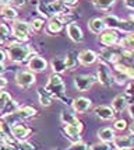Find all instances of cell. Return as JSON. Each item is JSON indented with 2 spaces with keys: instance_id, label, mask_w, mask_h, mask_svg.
Here are the masks:
<instances>
[{
  "instance_id": "obj_2",
  "label": "cell",
  "mask_w": 134,
  "mask_h": 150,
  "mask_svg": "<svg viewBox=\"0 0 134 150\" xmlns=\"http://www.w3.org/2000/svg\"><path fill=\"white\" fill-rule=\"evenodd\" d=\"M6 53H7V59H10L14 63H24L28 62L29 59L35 55L32 48L29 45H27L24 42H10L6 46Z\"/></svg>"
},
{
  "instance_id": "obj_12",
  "label": "cell",
  "mask_w": 134,
  "mask_h": 150,
  "mask_svg": "<svg viewBox=\"0 0 134 150\" xmlns=\"http://www.w3.org/2000/svg\"><path fill=\"white\" fill-rule=\"evenodd\" d=\"M94 115L101 121H113L116 112L109 105H98L94 108Z\"/></svg>"
},
{
  "instance_id": "obj_53",
  "label": "cell",
  "mask_w": 134,
  "mask_h": 150,
  "mask_svg": "<svg viewBox=\"0 0 134 150\" xmlns=\"http://www.w3.org/2000/svg\"><path fill=\"white\" fill-rule=\"evenodd\" d=\"M131 59L134 60V51H133V53H131Z\"/></svg>"
},
{
  "instance_id": "obj_20",
  "label": "cell",
  "mask_w": 134,
  "mask_h": 150,
  "mask_svg": "<svg viewBox=\"0 0 134 150\" xmlns=\"http://www.w3.org/2000/svg\"><path fill=\"white\" fill-rule=\"evenodd\" d=\"M88 30L91 31L92 34H95V35H101V34L106 30V25H105V23H103L102 18H99V17H96V18H92L89 20L88 23Z\"/></svg>"
},
{
  "instance_id": "obj_25",
  "label": "cell",
  "mask_w": 134,
  "mask_h": 150,
  "mask_svg": "<svg viewBox=\"0 0 134 150\" xmlns=\"http://www.w3.org/2000/svg\"><path fill=\"white\" fill-rule=\"evenodd\" d=\"M11 28L4 24V23H0V45L7 46L10 44V39H11Z\"/></svg>"
},
{
  "instance_id": "obj_11",
  "label": "cell",
  "mask_w": 134,
  "mask_h": 150,
  "mask_svg": "<svg viewBox=\"0 0 134 150\" xmlns=\"http://www.w3.org/2000/svg\"><path fill=\"white\" fill-rule=\"evenodd\" d=\"M92 107V101L87 97H77L71 101V108L74 112H78V114H85L87 111L91 110Z\"/></svg>"
},
{
  "instance_id": "obj_35",
  "label": "cell",
  "mask_w": 134,
  "mask_h": 150,
  "mask_svg": "<svg viewBox=\"0 0 134 150\" xmlns=\"http://www.w3.org/2000/svg\"><path fill=\"white\" fill-rule=\"evenodd\" d=\"M29 28L32 33H41L45 28V20L43 18H35L29 23Z\"/></svg>"
},
{
  "instance_id": "obj_17",
  "label": "cell",
  "mask_w": 134,
  "mask_h": 150,
  "mask_svg": "<svg viewBox=\"0 0 134 150\" xmlns=\"http://www.w3.org/2000/svg\"><path fill=\"white\" fill-rule=\"evenodd\" d=\"M99 41L103 46H115L119 41V34L116 30H105L99 35Z\"/></svg>"
},
{
  "instance_id": "obj_42",
  "label": "cell",
  "mask_w": 134,
  "mask_h": 150,
  "mask_svg": "<svg viewBox=\"0 0 134 150\" xmlns=\"http://www.w3.org/2000/svg\"><path fill=\"white\" fill-rule=\"evenodd\" d=\"M60 1L67 7H76L78 4V0H60Z\"/></svg>"
},
{
  "instance_id": "obj_21",
  "label": "cell",
  "mask_w": 134,
  "mask_h": 150,
  "mask_svg": "<svg viewBox=\"0 0 134 150\" xmlns=\"http://www.w3.org/2000/svg\"><path fill=\"white\" fill-rule=\"evenodd\" d=\"M127 107H128V103H127V100H126V97H124V94L116 96L113 98V101H112V108H113V111L116 114H120L124 110H127Z\"/></svg>"
},
{
  "instance_id": "obj_1",
  "label": "cell",
  "mask_w": 134,
  "mask_h": 150,
  "mask_svg": "<svg viewBox=\"0 0 134 150\" xmlns=\"http://www.w3.org/2000/svg\"><path fill=\"white\" fill-rule=\"evenodd\" d=\"M45 91L48 93L52 98H56L58 101L63 103V104H70L71 101L70 98L66 96V84H64L63 79L60 77V74L58 73H52L49 79H48V83L45 84Z\"/></svg>"
},
{
  "instance_id": "obj_7",
  "label": "cell",
  "mask_w": 134,
  "mask_h": 150,
  "mask_svg": "<svg viewBox=\"0 0 134 150\" xmlns=\"http://www.w3.org/2000/svg\"><path fill=\"white\" fill-rule=\"evenodd\" d=\"M35 83H36V76L31 70H18L15 74V84L22 90L32 87Z\"/></svg>"
},
{
  "instance_id": "obj_49",
  "label": "cell",
  "mask_w": 134,
  "mask_h": 150,
  "mask_svg": "<svg viewBox=\"0 0 134 150\" xmlns=\"http://www.w3.org/2000/svg\"><path fill=\"white\" fill-rule=\"evenodd\" d=\"M11 3H13V0H0V4H3V6H8Z\"/></svg>"
},
{
  "instance_id": "obj_55",
  "label": "cell",
  "mask_w": 134,
  "mask_h": 150,
  "mask_svg": "<svg viewBox=\"0 0 134 150\" xmlns=\"http://www.w3.org/2000/svg\"><path fill=\"white\" fill-rule=\"evenodd\" d=\"M0 143H1V135H0Z\"/></svg>"
},
{
  "instance_id": "obj_51",
  "label": "cell",
  "mask_w": 134,
  "mask_h": 150,
  "mask_svg": "<svg viewBox=\"0 0 134 150\" xmlns=\"http://www.w3.org/2000/svg\"><path fill=\"white\" fill-rule=\"evenodd\" d=\"M128 131H130V133H131V135H134V121H133V124H130V126H128Z\"/></svg>"
},
{
  "instance_id": "obj_52",
  "label": "cell",
  "mask_w": 134,
  "mask_h": 150,
  "mask_svg": "<svg viewBox=\"0 0 134 150\" xmlns=\"http://www.w3.org/2000/svg\"><path fill=\"white\" fill-rule=\"evenodd\" d=\"M1 125H3V121H1V118H0V129H1Z\"/></svg>"
},
{
  "instance_id": "obj_48",
  "label": "cell",
  "mask_w": 134,
  "mask_h": 150,
  "mask_svg": "<svg viewBox=\"0 0 134 150\" xmlns=\"http://www.w3.org/2000/svg\"><path fill=\"white\" fill-rule=\"evenodd\" d=\"M27 1H28V0H13V3H15V4H17V6H25L27 4Z\"/></svg>"
},
{
  "instance_id": "obj_28",
  "label": "cell",
  "mask_w": 134,
  "mask_h": 150,
  "mask_svg": "<svg viewBox=\"0 0 134 150\" xmlns=\"http://www.w3.org/2000/svg\"><path fill=\"white\" fill-rule=\"evenodd\" d=\"M51 67L53 70V73H58V74H62V73H64L67 70L64 58H53L51 60Z\"/></svg>"
},
{
  "instance_id": "obj_37",
  "label": "cell",
  "mask_w": 134,
  "mask_h": 150,
  "mask_svg": "<svg viewBox=\"0 0 134 150\" xmlns=\"http://www.w3.org/2000/svg\"><path fill=\"white\" fill-rule=\"evenodd\" d=\"M66 150H89V146L83 140H77V142H71V144Z\"/></svg>"
},
{
  "instance_id": "obj_45",
  "label": "cell",
  "mask_w": 134,
  "mask_h": 150,
  "mask_svg": "<svg viewBox=\"0 0 134 150\" xmlns=\"http://www.w3.org/2000/svg\"><path fill=\"white\" fill-rule=\"evenodd\" d=\"M127 112H128V115H130V118L134 121V104H128Z\"/></svg>"
},
{
  "instance_id": "obj_32",
  "label": "cell",
  "mask_w": 134,
  "mask_h": 150,
  "mask_svg": "<svg viewBox=\"0 0 134 150\" xmlns=\"http://www.w3.org/2000/svg\"><path fill=\"white\" fill-rule=\"evenodd\" d=\"M124 97L127 100L128 104H134V79L133 80H128L127 86H126V90H124Z\"/></svg>"
},
{
  "instance_id": "obj_34",
  "label": "cell",
  "mask_w": 134,
  "mask_h": 150,
  "mask_svg": "<svg viewBox=\"0 0 134 150\" xmlns=\"http://www.w3.org/2000/svg\"><path fill=\"white\" fill-rule=\"evenodd\" d=\"M14 150H38V146L35 143L28 142V140H20L15 143Z\"/></svg>"
},
{
  "instance_id": "obj_6",
  "label": "cell",
  "mask_w": 134,
  "mask_h": 150,
  "mask_svg": "<svg viewBox=\"0 0 134 150\" xmlns=\"http://www.w3.org/2000/svg\"><path fill=\"white\" fill-rule=\"evenodd\" d=\"M31 33V28H29V23L22 21V20H14L13 24H11V34L13 37L20 42H25Z\"/></svg>"
},
{
  "instance_id": "obj_26",
  "label": "cell",
  "mask_w": 134,
  "mask_h": 150,
  "mask_svg": "<svg viewBox=\"0 0 134 150\" xmlns=\"http://www.w3.org/2000/svg\"><path fill=\"white\" fill-rule=\"evenodd\" d=\"M60 121L62 124L64 125H81L83 122L76 117L74 112H70V111H62L60 114Z\"/></svg>"
},
{
  "instance_id": "obj_47",
  "label": "cell",
  "mask_w": 134,
  "mask_h": 150,
  "mask_svg": "<svg viewBox=\"0 0 134 150\" xmlns=\"http://www.w3.org/2000/svg\"><path fill=\"white\" fill-rule=\"evenodd\" d=\"M0 150H14L13 146H10V144H7V143H0Z\"/></svg>"
},
{
  "instance_id": "obj_4",
  "label": "cell",
  "mask_w": 134,
  "mask_h": 150,
  "mask_svg": "<svg viewBox=\"0 0 134 150\" xmlns=\"http://www.w3.org/2000/svg\"><path fill=\"white\" fill-rule=\"evenodd\" d=\"M95 76H96V81L101 86H103L105 88H110V87L113 86V83H115L113 73L110 70V67H109L106 63H103V62L99 63L98 69H96Z\"/></svg>"
},
{
  "instance_id": "obj_44",
  "label": "cell",
  "mask_w": 134,
  "mask_h": 150,
  "mask_svg": "<svg viewBox=\"0 0 134 150\" xmlns=\"http://www.w3.org/2000/svg\"><path fill=\"white\" fill-rule=\"evenodd\" d=\"M124 3V7L128 8V10H134V0H123Z\"/></svg>"
},
{
  "instance_id": "obj_27",
  "label": "cell",
  "mask_w": 134,
  "mask_h": 150,
  "mask_svg": "<svg viewBox=\"0 0 134 150\" xmlns=\"http://www.w3.org/2000/svg\"><path fill=\"white\" fill-rule=\"evenodd\" d=\"M113 69H115V72H119L121 74H124L128 80H133L134 79V67H131V66L124 65V63L119 62V63L113 65Z\"/></svg>"
},
{
  "instance_id": "obj_29",
  "label": "cell",
  "mask_w": 134,
  "mask_h": 150,
  "mask_svg": "<svg viewBox=\"0 0 134 150\" xmlns=\"http://www.w3.org/2000/svg\"><path fill=\"white\" fill-rule=\"evenodd\" d=\"M103 23L106 25V30H116L117 31V27H119V23H120V18L115 16V14H106L103 17Z\"/></svg>"
},
{
  "instance_id": "obj_23",
  "label": "cell",
  "mask_w": 134,
  "mask_h": 150,
  "mask_svg": "<svg viewBox=\"0 0 134 150\" xmlns=\"http://www.w3.org/2000/svg\"><path fill=\"white\" fill-rule=\"evenodd\" d=\"M96 135H98V139L101 142H105V143H112L113 139L116 137L115 129H112V128H102V129L98 131Z\"/></svg>"
},
{
  "instance_id": "obj_15",
  "label": "cell",
  "mask_w": 134,
  "mask_h": 150,
  "mask_svg": "<svg viewBox=\"0 0 134 150\" xmlns=\"http://www.w3.org/2000/svg\"><path fill=\"white\" fill-rule=\"evenodd\" d=\"M64 28V23L62 21V18L59 16H53L48 20V24H46V33L49 35H56V34L62 33Z\"/></svg>"
},
{
  "instance_id": "obj_46",
  "label": "cell",
  "mask_w": 134,
  "mask_h": 150,
  "mask_svg": "<svg viewBox=\"0 0 134 150\" xmlns=\"http://www.w3.org/2000/svg\"><path fill=\"white\" fill-rule=\"evenodd\" d=\"M6 60H7V53H6V51L0 49V63H4Z\"/></svg>"
},
{
  "instance_id": "obj_8",
  "label": "cell",
  "mask_w": 134,
  "mask_h": 150,
  "mask_svg": "<svg viewBox=\"0 0 134 150\" xmlns=\"http://www.w3.org/2000/svg\"><path fill=\"white\" fill-rule=\"evenodd\" d=\"M74 87L78 91H89V88L96 83V76L94 74H78L77 77H74Z\"/></svg>"
},
{
  "instance_id": "obj_18",
  "label": "cell",
  "mask_w": 134,
  "mask_h": 150,
  "mask_svg": "<svg viewBox=\"0 0 134 150\" xmlns=\"http://www.w3.org/2000/svg\"><path fill=\"white\" fill-rule=\"evenodd\" d=\"M96 60H98V53L91 49H84L78 52V62L81 66H91L96 63Z\"/></svg>"
},
{
  "instance_id": "obj_10",
  "label": "cell",
  "mask_w": 134,
  "mask_h": 150,
  "mask_svg": "<svg viewBox=\"0 0 134 150\" xmlns=\"http://www.w3.org/2000/svg\"><path fill=\"white\" fill-rule=\"evenodd\" d=\"M48 60L43 59L42 56H38V55H34L29 60H28V70H31L32 73H42L48 69Z\"/></svg>"
},
{
  "instance_id": "obj_41",
  "label": "cell",
  "mask_w": 134,
  "mask_h": 150,
  "mask_svg": "<svg viewBox=\"0 0 134 150\" xmlns=\"http://www.w3.org/2000/svg\"><path fill=\"white\" fill-rule=\"evenodd\" d=\"M112 147H113L112 143H105V142H101V143L92 144V146L89 147V150H113Z\"/></svg>"
},
{
  "instance_id": "obj_56",
  "label": "cell",
  "mask_w": 134,
  "mask_h": 150,
  "mask_svg": "<svg viewBox=\"0 0 134 150\" xmlns=\"http://www.w3.org/2000/svg\"><path fill=\"white\" fill-rule=\"evenodd\" d=\"M32 1H34V0H32Z\"/></svg>"
},
{
  "instance_id": "obj_30",
  "label": "cell",
  "mask_w": 134,
  "mask_h": 150,
  "mask_svg": "<svg viewBox=\"0 0 134 150\" xmlns=\"http://www.w3.org/2000/svg\"><path fill=\"white\" fill-rule=\"evenodd\" d=\"M124 33V34H130L134 33V20L128 18V20H121L119 23V27H117V33Z\"/></svg>"
},
{
  "instance_id": "obj_38",
  "label": "cell",
  "mask_w": 134,
  "mask_h": 150,
  "mask_svg": "<svg viewBox=\"0 0 134 150\" xmlns=\"http://www.w3.org/2000/svg\"><path fill=\"white\" fill-rule=\"evenodd\" d=\"M17 108H18V104L14 101L13 98H11V100H10V101L6 104V107L3 108V111H1V112H3V114H1V117H3V115H6V114H10V112L15 111Z\"/></svg>"
},
{
  "instance_id": "obj_14",
  "label": "cell",
  "mask_w": 134,
  "mask_h": 150,
  "mask_svg": "<svg viewBox=\"0 0 134 150\" xmlns=\"http://www.w3.org/2000/svg\"><path fill=\"white\" fill-rule=\"evenodd\" d=\"M66 33L69 35V38H70L73 42H76V44H80V42L84 41L83 30H81V27L78 25V24H76V23L67 24V27H66Z\"/></svg>"
},
{
  "instance_id": "obj_19",
  "label": "cell",
  "mask_w": 134,
  "mask_h": 150,
  "mask_svg": "<svg viewBox=\"0 0 134 150\" xmlns=\"http://www.w3.org/2000/svg\"><path fill=\"white\" fill-rule=\"evenodd\" d=\"M64 60H66V67L69 72H73L76 70L77 67L80 66V62H78V51L76 49H70L67 55L64 56Z\"/></svg>"
},
{
  "instance_id": "obj_31",
  "label": "cell",
  "mask_w": 134,
  "mask_h": 150,
  "mask_svg": "<svg viewBox=\"0 0 134 150\" xmlns=\"http://www.w3.org/2000/svg\"><path fill=\"white\" fill-rule=\"evenodd\" d=\"M116 3V0H92V4L95 8L98 10H102V11H106L110 7Z\"/></svg>"
},
{
  "instance_id": "obj_43",
  "label": "cell",
  "mask_w": 134,
  "mask_h": 150,
  "mask_svg": "<svg viewBox=\"0 0 134 150\" xmlns=\"http://www.w3.org/2000/svg\"><path fill=\"white\" fill-rule=\"evenodd\" d=\"M7 84H8V81H7V79L3 76V74H0V90H3V88H6Z\"/></svg>"
},
{
  "instance_id": "obj_22",
  "label": "cell",
  "mask_w": 134,
  "mask_h": 150,
  "mask_svg": "<svg viewBox=\"0 0 134 150\" xmlns=\"http://www.w3.org/2000/svg\"><path fill=\"white\" fill-rule=\"evenodd\" d=\"M48 7H49V10H51L52 16H62V14L70 11V10H69V7L64 6L60 0H53V1H49V3H48Z\"/></svg>"
},
{
  "instance_id": "obj_24",
  "label": "cell",
  "mask_w": 134,
  "mask_h": 150,
  "mask_svg": "<svg viewBox=\"0 0 134 150\" xmlns=\"http://www.w3.org/2000/svg\"><path fill=\"white\" fill-rule=\"evenodd\" d=\"M0 14H1V17L7 21H14V20H17L18 17V11H17V8L11 4H8V6H3L0 8Z\"/></svg>"
},
{
  "instance_id": "obj_16",
  "label": "cell",
  "mask_w": 134,
  "mask_h": 150,
  "mask_svg": "<svg viewBox=\"0 0 134 150\" xmlns=\"http://www.w3.org/2000/svg\"><path fill=\"white\" fill-rule=\"evenodd\" d=\"M64 135L70 142L81 140V132H83V124L81 125H64Z\"/></svg>"
},
{
  "instance_id": "obj_33",
  "label": "cell",
  "mask_w": 134,
  "mask_h": 150,
  "mask_svg": "<svg viewBox=\"0 0 134 150\" xmlns=\"http://www.w3.org/2000/svg\"><path fill=\"white\" fill-rule=\"evenodd\" d=\"M38 96H39V103H41L42 107H51L52 105V100H53V98L45 91L43 88H39L38 90Z\"/></svg>"
},
{
  "instance_id": "obj_40",
  "label": "cell",
  "mask_w": 134,
  "mask_h": 150,
  "mask_svg": "<svg viewBox=\"0 0 134 150\" xmlns=\"http://www.w3.org/2000/svg\"><path fill=\"white\" fill-rule=\"evenodd\" d=\"M113 129L115 131H119V132H123L127 129V122L126 119H116L113 122Z\"/></svg>"
},
{
  "instance_id": "obj_5",
  "label": "cell",
  "mask_w": 134,
  "mask_h": 150,
  "mask_svg": "<svg viewBox=\"0 0 134 150\" xmlns=\"http://www.w3.org/2000/svg\"><path fill=\"white\" fill-rule=\"evenodd\" d=\"M98 58L102 60L103 63H112V65H115V63H119L121 60V49L117 46H105L102 48L99 53H98Z\"/></svg>"
},
{
  "instance_id": "obj_13",
  "label": "cell",
  "mask_w": 134,
  "mask_h": 150,
  "mask_svg": "<svg viewBox=\"0 0 134 150\" xmlns=\"http://www.w3.org/2000/svg\"><path fill=\"white\" fill-rule=\"evenodd\" d=\"M113 147L115 149H133L134 147V135H120V136H116L113 139Z\"/></svg>"
},
{
  "instance_id": "obj_9",
  "label": "cell",
  "mask_w": 134,
  "mask_h": 150,
  "mask_svg": "<svg viewBox=\"0 0 134 150\" xmlns=\"http://www.w3.org/2000/svg\"><path fill=\"white\" fill-rule=\"evenodd\" d=\"M10 131H11V136H13L15 140H18V142L20 140H27V137H29L32 133L31 128L24 125L22 122L10 126Z\"/></svg>"
},
{
  "instance_id": "obj_39",
  "label": "cell",
  "mask_w": 134,
  "mask_h": 150,
  "mask_svg": "<svg viewBox=\"0 0 134 150\" xmlns=\"http://www.w3.org/2000/svg\"><path fill=\"white\" fill-rule=\"evenodd\" d=\"M11 100V96L4 90H0V111H3V108L6 107V104Z\"/></svg>"
},
{
  "instance_id": "obj_54",
  "label": "cell",
  "mask_w": 134,
  "mask_h": 150,
  "mask_svg": "<svg viewBox=\"0 0 134 150\" xmlns=\"http://www.w3.org/2000/svg\"><path fill=\"white\" fill-rule=\"evenodd\" d=\"M115 150H130V149H115Z\"/></svg>"
},
{
  "instance_id": "obj_3",
  "label": "cell",
  "mask_w": 134,
  "mask_h": 150,
  "mask_svg": "<svg viewBox=\"0 0 134 150\" xmlns=\"http://www.w3.org/2000/svg\"><path fill=\"white\" fill-rule=\"evenodd\" d=\"M36 114H38V111L34 107H31V105H22V107H18L15 111L3 115L1 121L4 124H7L8 126H13V125L20 124V122H22L25 119H31V118L36 117Z\"/></svg>"
},
{
  "instance_id": "obj_50",
  "label": "cell",
  "mask_w": 134,
  "mask_h": 150,
  "mask_svg": "<svg viewBox=\"0 0 134 150\" xmlns=\"http://www.w3.org/2000/svg\"><path fill=\"white\" fill-rule=\"evenodd\" d=\"M4 72H6V66L4 63H0V74H3Z\"/></svg>"
},
{
  "instance_id": "obj_36",
  "label": "cell",
  "mask_w": 134,
  "mask_h": 150,
  "mask_svg": "<svg viewBox=\"0 0 134 150\" xmlns=\"http://www.w3.org/2000/svg\"><path fill=\"white\" fill-rule=\"evenodd\" d=\"M38 13L48 20L51 18V17H53L51 13V10H49V7H48V3H45V1H39L38 3Z\"/></svg>"
}]
</instances>
